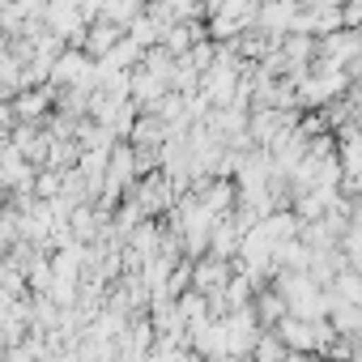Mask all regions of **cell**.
<instances>
[{
  "label": "cell",
  "instance_id": "1",
  "mask_svg": "<svg viewBox=\"0 0 362 362\" xmlns=\"http://www.w3.org/2000/svg\"><path fill=\"white\" fill-rule=\"evenodd\" d=\"M256 311H260V324H273V320H286V311H290V303H286V294H273V290H260V294H256Z\"/></svg>",
  "mask_w": 362,
  "mask_h": 362
}]
</instances>
